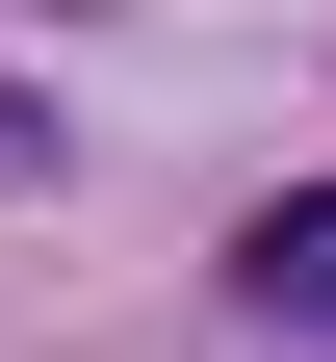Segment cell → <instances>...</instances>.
Instances as JSON below:
<instances>
[{"label":"cell","instance_id":"1","mask_svg":"<svg viewBox=\"0 0 336 362\" xmlns=\"http://www.w3.org/2000/svg\"><path fill=\"white\" fill-rule=\"evenodd\" d=\"M233 310H259V337H336V181L233 207Z\"/></svg>","mask_w":336,"mask_h":362},{"label":"cell","instance_id":"2","mask_svg":"<svg viewBox=\"0 0 336 362\" xmlns=\"http://www.w3.org/2000/svg\"><path fill=\"white\" fill-rule=\"evenodd\" d=\"M26 181H52V104H26V78H0V207H26Z\"/></svg>","mask_w":336,"mask_h":362}]
</instances>
